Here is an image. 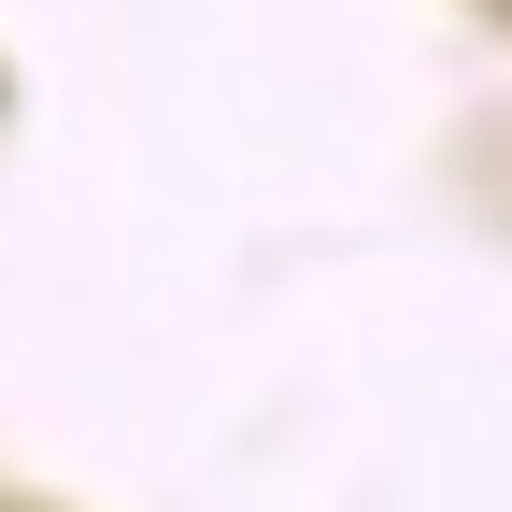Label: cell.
Masks as SVG:
<instances>
[]
</instances>
